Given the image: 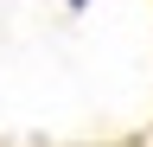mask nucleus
I'll list each match as a JSON object with an SVG mask.
<instances>
[{
    "instance_id": "1",
    "label": "nucleus",
    "mask_w": 153,
    "mask_h": 147,
    "mask_svg": "<svg viewBox=\"0 0 153 147\" xmlns=\"http://www.w3.org/2000/svg\"><path fill=\"white\" fill-rule=\"evenodd\" d=\"M64 7H89V0H64Z\"/></svg>"
}]
</instances>
